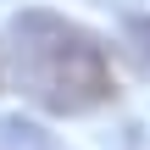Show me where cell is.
Here are the masks:
<instances>
[{
  "label": "cell",
  "mask_w": 150,
  "mask_h": 150,
  "mask_svg": "<svg viewBox=\"0 0 150 150\" xmlns=\"http://www.w3.org/2000/svg\"><path fill=\"white\" fill-rule=\"evenodd\" d=\"M11 78L39 111L56 117H83L111 100V67L100 39L56 11L11 17Z\"/></svg>",
  "instance_id": "1"
},
{
  "label": "cell",
  "mask_w": 150,
  "mask_h": 150,
  "mask_svg": "<svg viewBox=\"0 0 150 150\" xmlns=\"http://www.w3.org/2000/svg\"><path fill=\"white\" fill-rule=\"evenodd\" d=\"M0 150H56V139H50L45 128L22 122V117H6V122H0Z\"/></svg>",
  "instance_id": "2"
},
{
  "label": "cell",
  "mask_w": 150,
  "mask_h": 150,
  "mask_svg": "<svg viewBox=\"0 0 150 150\" xmlns=\"http://www.w3.org/2000/svg\"><path fill=\"white\" fill-rule=\"evenodd\" d=\"M122 45H128L134 67L150 78V17H128V22H122Z\"/></svg>",
  "instance_id": "3"
}]
</instances>
